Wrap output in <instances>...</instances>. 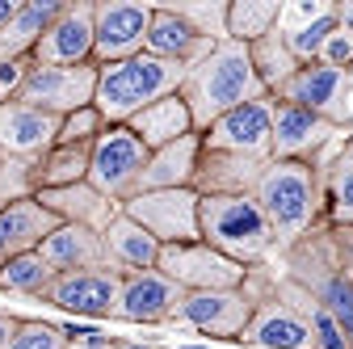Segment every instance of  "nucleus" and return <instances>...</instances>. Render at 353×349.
Returning a JSON list of instances; mask_svg holds the SVG:
<instances>
[{
    "mask_svg": "<svg viewBox=\"0 0 353 349\" xmlns=\"http://www.w3.org/2000/svg\"><path fill=\"white\" fill-rule=\"evenodd\" d=\"M93 0H68V9L59 13V21L42 34V42L34 47V63L38 68H84L93 63Z\"/></svg>",
    "mask_w": 353,
    "mask_h": 349,
    "instance_id": "ddd939ff",
    "label": "nucleus"
},
{
    "mask_svg": "<svg viewBox=\"0 0 353 349\" xmlns=\"http://www.w3.org/2000/svg\"><path fill=\"white\" fill-rule=\"evenodd\" d=\"M181 299H185V290L176 286L172 278H164L160 270L126 274L122 290H118L114 320H126V324H172Z\"/></svg>",
    "mask_w": 353,
    "mask_h": 349,
    "instance_id": "2eb2a0df",
    "label": "nucleus"
},
{
    "mask_svg": "<svg viewBox=\"0 0 353 349\" xmlns=\"http://www.w3.org/2000/svg\"><path fill=\"white\" fill-rule=\"evenodd\" d=\"M185 72L190 68L172 63V59H156L148 51L135 55V59H122V63H105V68H97L93 106L105 118V126H126L143 106L181 93Z\"/></svg>",
    "mask_w": 353,
    "mask_h": 349,
    "instance_id": "7ed1b4c3",
    "label": "nucleus"
},
{
    "mask_svg": "<svg viewBox=\"0 0 353 349\" xmlns=\"http://www.w3.org/2000/svg\"><path fill=\"white\" fill-rule=\"evenodd\" d=\"M126 349H168V345H130V341H126Z\"/></svg>",
    "mask_w": 353,
    "mask_h": 349,
    "instance_id": "ea45409f",
    "label": "nucleus"
},
{
    "mask_svg": "<svg viewBox=\"0 0 353 349\" xmlns=\"http://www.w3.org/2000/svg\"><path fill=\"white\" fill-rule=\"evenodd\" d=\"M152 30V5L139 0H97L93 9V63H122L135 59L148 47Z\"/></svg>",
    "mask_w": 353,
    "mask_h": 349,
    "instance_id": "1a4fd4ad",
    "label": "nucleus"
},
{
    "mask_svg": "<svg viewBox=\"0 0 353 349\" xmlns=\"http://www.w3.org/2000/svg\"><path fill=\"white\" fill-rule=\"evenodd\" d=\"M9 101H13V97L5 93V84H0V106H9Z\"/></svg>",
    "mask_w": 353,
    "mask_h": 349,
    "instance_id": "a19ab883",
    "label": "nucleus"
},
{
    "mask_svg": "<svg viewBox=\"0 0 353 349\" xmlns=\"http://www.w3.org/2000/svg\"><path fill=\"white\" fill-rule=\"evenodd\" d=\"M228 5L232 0H176V5H168V9L181 21H190L202 38L223 42L228 38Z\"/></svg>",
    "mask_w": 353,
    "mask_h": 349,
    "instance_id": "473e14b6",
    "label": "nucleus"
},
{
    "mask_svg": "<svg viewBox=\"0 0 353 349\" xmlns=\"http://www.w3.org/2000/svg\"><path fill=\"white\" fill-rule=\"evenodd\" d=\"M248 51H252V68H256V80L265 84V93H270V97H274V93L282 89V84H286V80H290V76L303 68V63L290 55L286 38H282L278 30H274V34H265V38H256Z\"/></svg>",
    "mask_w": 353,
    "mask_h": 349,
    "instance_id": "c756f323",
    "label": "nucleus"
},
{
    "mask_svg": "<svg viewBox=\"0 0 353 349\" xmlns=\"http://www.w3.org/2000/svg\"><path fill=\"white\" fill-rule=\"evenodd\" d=\"M88 160H93V143H55L34 160V186L38 190H63L88 181Z\"/></svg>",
    "mask_w": 353,
    "mask_h": 349,
    "instance_id": "cd10ccee",
    "label": "nucleus"
},
{
    "mask_svg": "<svg viewBox=\"0 0 353 349\" xmlns=\"http://www.w3.org/2000/svg\"><path fill=\"white\" fill-rule=\"evenodd\" d=\"M68 349H72V345H68Z\"/></svg>",
    "mask_w": 353,
    "mask_h": 349,
    "instance_id": "c03bdc74",
    "label": "nucleus"
},
{
    "mask_svg": "<svg viewBox=\"0 0 353 349\" xmlns=\"http://www.w3.org/2000/svg\"><path fill=\"white\" fill-rule=\"evenodd\" d=\"M122 274L114 270H80V274H55V282L42 290V303H51L72 316H93V320H114L118 308Z\"/></svg>",
    "mask_w": 353,
    "mask_h": 349,
    "instance_id": "4468645a",
    "label": "nucleus"
},
{
    "mask_svg": "<svg viewBox=\"0 0 353 349\" xmlns=\"http://www.w3.org/2000/svg\"><path fill=\"white\" fill-rule=\"evenodd\" d=\"M244 345H265V349H316L312 324L303 320V312H294L290 303H282L278 295H270L252 312L244 337Z\"/></svg>",
    "mask_w": 353,
    "mask_h": 349,
    "instance_id": "a211bd4d",
    "label": "nucleus"
},
{
    "mask_svg": "<svg viewBox=\"0 0 353 349\" xmlns=\"http://www.w3.org/2000/svg\"><path fill=\"white\" fill-rule=\"evenodd\" d=\"M105 240V252H110V266L114 274H143V270H156V261H160V244L130 219V215H118V219L101 232Z\"/></svg>",
    "mask_w": 353,
    "mask_h": 349,
    "instance_id": "bb28decb",
    "label": "nucleus"
},
{
    "mask_svg": "<svg viewBox=\"0 0 353 349\" xmlns=\"http://www.w3.org/2000/svg\"><path fill=\"white\" fill-rule=\"evenodd\" d=\"M198 190H156V194H135L122 202V215H130L160 248L164 244H198L202 240V219H198Z\"/></svg>",
    "mask_w": 353,
    "mask_h": 349,
    "instance_id": "39448f33",
    "label": "nucleus"
},
{
    "mask_svg": "<svg viewBox=\"0 0 353 349\" xmlns=\"http://www.w3.org/2000/svg\"><path fill=\"white\" fill-rule=\"evenodd\" d=\"M148 148L139 135H130V126H105L93 139V160H88V186L97 194L126 202L135 194L143 168H148Z\"/></svg>",
    "mask_w": 353,
    "mask_h": 349,
    "instance_id": "423d86ee",
    "label": "nucleus"
},
{
    "mask_svg": "<svg viewBox=\"0 0 353 349\" xmlns=\"http://www.w3.org/2000/svg\"><path fill=\"white\" fill-rule=\"evenodd\" d=\"M126 126H130V135L143 139L148 152H156V148H168L176 139L194 135V114H190V106H185L181 93H172V97H160V101L143 106Z\"/></svg>",
    "mask_w": 353,
    "mask_h": 349,
    "instance_id": "a878e982",
    "label": "nucleus"
},
{
    "mask_svg": "<svg viewBox=\"0 0 353 349\" xmlns=\"http://www.w3.org/2000/svg\"><path fill=\"white\" fill-rule=\"evenodd\" d=\"M17 5H21V0H0V30H5V26L13 21V13H17Z\"/></svg>",
    "mask_w": 353,
    "mask_h": 349,
    "instance_id": "58836bf2",
    "label": "nucleus"
},
{
    "mask_svg": "<svg viewBox=\"0 0 353 349\" xmlns=\"http://www.w3.org/2000/svg\"><path fill=\"white\" fill-rule=\"evenodd\" d=\"M181 97L194 114V130H202L210 122H219L223 114H232L236 106H248L256 97H265V84L256 80V68H252V51L236 38H223L214 42V51L185 72V84H181Z\"/></svg>",
    "mask_w": 353,
    "mask_h": 349,
    "instance_id": "f257e3e1",
    "label": "nucleus"
},
{
    "mask_svg": "<svg viewBox=\"0 0 353 349\" xmlns=\"http://www.w3.org/2000/svg\"><path fill=\"white\" fill-rule=\"evenodd\" d=\"M332 30H336V5H332L328 13H320L316 21H303V26L278 30V34L286 38V47H290V55H294L299 63H316L320 51H324V42L332 38Z\"/></svg>",
    "mask_w": 353,
    "mask_h": 349,
    "instance_id": "2f4dec72",
    "label": "nucleus"
},
{
    "mask_svg": "<svg viewBox=\"0 0 353 349\" xmlns=\"http://www.w3.org/2000/svg\"><path fill=\"white\" fill-rule=\"evenodd\" d=\"M198 160H202V135L176 139L168 148H156L148 156V168L135 186V194H156V190H194V177H198ZM130 194V198H135Z\"/></svg>",
    "mask_w": 353,
    "mask_h": 349,
    "instance_id": "4be33fe9",
    "label": "nucleus"
},
{
    "mask_svg": "<svg viewBox=\"0 0 353 349\" xmlns=\"http://www.w3.org/2000/svg\"><path fill=\"white\" fill-rule=\"evenodd\" d=\"M97 93V63H84V68H38L30 59V72L21 80V89L13 101L34 106V110H47L55 118L93 106Z\"/></svg>",
    "mask_w": 353,
    "mask_h": 349,
    "instance_id": "9d476101",
    "label": "nucleus"
},
{
    "mask_svg": "<svg viewBox=\"0 0 353 349\" xmlns=\"http://www.w3.org/2000/svg\"><path fill=\"white\" fill-rule=\"evenodd\" d=\"M143 51L156 55V59H172L181 68H198L214 51V42L202 38L190 21H181L168 5H152V30H148V47Z\"/></svg>",
    "mask_w": 353,
    "mask_h": 349,
    "instance_id": "aec40b11",
    "label": "nucleus"
},
{
    "mask_svg": "<svg viewBox=\"0 0 353 349\" xmlns=\"http://www.w3.org/2000/svg\"><path fill=\"white\" fill-rule=\"evenodd\" d=\"M316 63H328V68H341V72H349L353 68V34L349 30H332V38L324 42V51H320V59Z\"/></svg>",
    "mask_w": 353,
    "mask_h": 349,
    "instance_id": "c9c22d12",
    "label": "nucleus"
},
{
    "mask_svg": "<svg viewBox=\"0 0 353 349\" xmlns=\"http://www.w3.org/2000/svg\"><path fill=\"white\" fill-rule=\"evenodd\" d=\"M55 282V270L42 261V252H21L13 257L5 270H0V290L5 295H30V299H42V290H47Z\"/></svg>",
    "mask_w": 353,
    "mask_h": 349,
    "instance_id": "7c9ffc66",
    "label": "nucleus"
},
{
    "mask_svg": "<svg viewBox=\"0 0 353 349\" xmlns=\"http://www.w3.org/2000/svg\"><path fill=\"white\" fill-rule=\"evenodd\" d=\"M349 76H353V68H349Z\"/></svg>",
    "mask_w": 353,
    "mask_h": 349,
    "instance_id": "79ce46f5",
    "label": "nucleus"
},
{
    "mask_svg": "<svg viewBox=\"0 0 353 349\" xmlns=\"http://www.w3.org/2000/svg\"><path fill=\"white\" fill-rule=\"evenodd\" d=\"M17 328H21V320H17V316H9V312H0V349H9V345H13Z\"/></svg>",
    "mask_w": 353,
    "mask_h": 349,
    "instance_id": "e433bc0d",
    "label": "nucleus"
},
{
    "mask_svg": "<svg viewBox=\"0 0 353 349\" xmlns=\"http://www.w3.org/2000/svg\"><path fill=\"white\" fill-rule=\"evenodd\" d=\"M202 219V240L210 248H219L223 257L240 261V266H274L282 257L278 252V236L265 219V210L256 206L252 194L240 198H202L198 206Z\"/></svg>",
    "mask_w": 353,
    "mask_h": 349,
    "instance_id": "20e7f679",
    "label": "nucleus"
},
{
    "mask_svg": "<svg viewBox=\"0 0 353 349\" xmlns=\"http://www.w3.org/2000/svg\"><path fill=\"white\" fill-rule=\"evenodd\" d=\"M63 9H68V0H21L13 21L0 30V59H30L42 34L59 21Z\"/></svg>",
    "mask_w": 353,
    "mask_h": 349,
    "instance_id": "393cba45",
    "label": "nucleus"
},
{
    "mask_svg": "<svg viewBox=\"0 0 353 349\" xmlns=\"http://www.w3.org/2000/svg\"><path fill=\"white\" fill-rule=\"evenodd\" d=\"M105 130V118L97 114V106H84V110H72L59 118V139L55 143H93Z\"/></svg>",
    "mask_w": 353,
    "mask_h": 349,
    "instance_id": "72a5a7b5",
    "label": "nucleus"
},
{
    "mask_svg": "<svg viewBox=\"0 0 353 349\" xmlns=\"http://www.w3.org/2000/svg\"><path fill=\"white\" fill-rule=\"evenodd\" d=\"M320 228L353 232V135L328 164H320Z\"/></svg>",
    "mask_w": 353,
    "mask_h": 349,
    "instance_id": "b1692460",
    "label": "nucleus"
},
{
    "mask_svg": "<svg viewBox=\"0 0 353 349\" xmlns=\"http://www.w3.org/2000/svg\"><path fill=\"white\" fill-rule=\"evenodd\" d=\"M282 9H286V0H232L228 5V38L252 47L256 38L278 30Z\"/></svg>",
    "mask_w": 353,
    "mask_h": 349,
    "instance_id": "c85d7f7f",
    "label": "nucleus"
},
{
    "mask_svg": "<svg viewBox=\"0 0 353 349\" xmlns=\"http://www.w3.org/2000/svg\"><path fill=\"white\" fill-rule=\"evenodd\" d=\"M42 261L55 274H80V270H114L101 232H88L76 223H59L47 240H42Z\"/></svg>",
    "mask_w": 353,
    "mask_h": 349,
    "instance_id": "412c9836",
    "label": "nucleus"
},
{
    "mask_svg": "<svg viewBox=\"0 0 353 349\" xmlns=\"http://www.w3.org/2000/svg\"><path fill=\"white\" fill-rule=\"evenodd\" d=\"M156 270L164 278H172L185 295H194V290H240L248 282V266L223 257L206 240H198V244H164Z\"/></svg>",
    "mask_w": 353,
    "mask_h": 349,
    "instance_id": "0eeeda50",
    "label": "nucleus"
},
{
    "mask_svg": "<svg viewBox=\"0 0 353 349\" xmlns=\"http://www.w3.org/2000/svg\"><path fill=\"white\" fill-rule=\"evenodd\" d=\"M265 168H270V160L232 156V152H206L202 148L194 190H198V198H240V194H256Z\"/></svg>",
    "mask_w": 353,
    "mask_h": 349,
    "instance_id": "f3484780",
    "label": "nucleus"
},
{
    "mask_svg": "<svg viewBox=\"0 0 353 349\" xmlns=\"http://www.w3.org/2000/svg\"><path fill=\"white\" fill-rule=\"evenodd\" d=\"M336 26L353 34V0H341V5H336Z\"/></svg>",
    "mask_w": 353,
    "mask_h": 349,
    "instance_id": "4c0bfd02",
    "label": "nucleus"
},
{
    "mask_svg": "<svg viewBox=\"0 0 353 349\" xmlns=\"http://www.w3.org/2000/svg\"><path fill=\"white\" fill-rule=\"evenodd\" d=\"M59 139V118L21 101L0 106V156L5 160H38Z\"/></svg>",
    "mask_w": 353,
    "mask_h": 349,
    "instance_id": "dca6fc26",
    "label": "nucleus"
},
{
    "mask_svg": "<svg viewBox=\"0 0 353 349\" xmlns=\"http://www.w3.org/2000/svg\"><path fill=\"white\" fill-rule=\"evenodd\" d=\"M34 198L47 206L59 223H76V228H88V232H105V228L118 219V215H122V202L97 194L88 181L63 186V190H38Z\"/></svg>",
    "mask_w": 353,
    "mask_h": 349,
    "instance_id": "6ab92c4d",
    "label": "nucleus"
},
{
    "mask_svg": "<svg viewBox=\"0 0 353 349\" xmlns=\"http://www.w3.org/2000/svg\"><path fill=\"white\" fill-rule=\"evenodd\" d=\"M55 228H59V219L38 198L13 202L5 215H0V270H5L13 257L42 248V240H47Z\"/></svg>",
    "mask_w": 353,
    "mask_h": 349,
    "instance_id": "5701e85b",
    "label": "nucleus"
},
{
    "mask_svg": "<svg viewBox=\"0 0 353 349\" xmlns=\"http://www.w3.org/2000/svg\"><path fill=\"white\" fill-rule=\"evenodd\" d=\"M252 198L278 236V252H286L307 232L320 228V168L307 160H270Z\"/></svg>",
    "mask_w": 353,
    "mask_h": 349,
    "instance_id": "f03ea898",
    "label": "nucleus"
},
{
    "mask_svg": "<svg viewBox=\"0 0 353 349\" xmlns=\"http://www.w3.org/2000/svg\"><path fill=\"white\" fill-rule=\"evenodd\" d=\"M9 349H68V332L47 320H21Z\"/></svg>",
    "mask_w": 353,
    "mask_h": 349,
    "instance_id": "f704fd0d",
    "label": "nucleus"
},
{
    "mask_svg": "<svg viewBox=\"0 0 353 349\" xmlns=\"http://www.w3.org/2000/svg\"><path fill=\"white\" fill-rule=\"evenodd\" d=\"M274 97L265 93L248 106H236L219 122L202 130V148L206 152H232V156H252V160H270L274 152Z\"/></svg>",
    "mask_w": 353,
    "mask_h": 349,
    "instance_id": "9b49d317",
    "label": "nucleus"
},
{
    "mask_svg": "<svg viewBox=\"0 0 353 349\" xmlns=\"http://www.w3.org/2000/svg\"><path fill=\"white\" fill-rule=\"evenodd\" d=\"M0 160H5V156H0Z\"/></svg>",
    "mask_w": 353,
    "mask_h": 349,
    "instance_id": "37998d69",
    "label": "nucleus"
},
{
    "mask_svg": "<svg viewBox=\"0 0 353 349\" xmlns=\"http://www.w3.org/2000/svg\"><path fill=\"white\" fill-rule=\"evenodd\" d=\"M274 101L286 106H303L345 130H353V76L328 63H303L282 89L274 93Z\"/></svg>",
    "mask_w": 353,
    "mask_h": 349,
    "instance_id": "6e6552de",
    "label": "nucleus"
},
{
    "mask_svg": "<svg viewBox=\"0 0 353 349\" xmlns=\"http://www.w3.org/2000/svg\"><path fill=\"white\" fill-rule=\"evenodd\" d=\"M353 135V130L312 114V110H303V106H286L278 101L274 106V152L270 160H307V164H316L336 139Z\"/></svg>",
    "mask_w": 353,
    "mask_h": 349,
    "instance_id": "f8f14e48",
    "label": "nucleus"
}]
</instances>
